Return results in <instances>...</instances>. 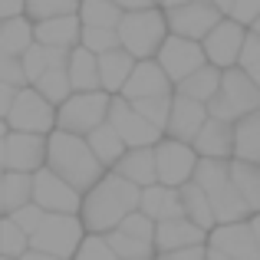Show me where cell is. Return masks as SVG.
<instances>
[{
	"label": "cell",
	"mask_w": 260,
	"mask_h": 260,
	"mask_svg": "<svg viewBox=\"0 0 260 260\" xmlns=\"http://www.w3.org/2000/svg\"><path fill=\"white\" fill-rule=\"evenodd\" d=\"M139 201H142L139 184H132L119 172H106L102 181L92 184L83 194L79 217H83L89 234H109V231H115L132 211H139Z\"/></svg>",
	"instance_id": "1"
},
{
	"label": "cell",
	"mask_w": 260,
	"mask_h": 260,
	"mask_svg": "<svg viewBox=\"0 0 260 260\" xmlns=\"http://www.w3.org/2000/svg\"><path fill=\"white\" fill-rule=\"evenodd\" d=\"M46 168H53L63 181H70L76 191H86L102 181L106 165L95 158L86 135H73L63 128H53L46 135Z\"/></svg>",
	"instance_id": "2"
},
{
	"label": "cell",
	"mask_w": 260,
	"mask_h": 260,
	"mask_svg": "<svg viewBox=\"0 0 260 260\" xmlns=\"http://www.w3.org/2000/svg\"><path fill=\"white\" fill-rule=\"evenodd\" d=\"M194 181L201 184V191L208 194L217 224L247 221L250 208L241 198L234 178H231V158H201L198 168H194Z\"/></svg>",
	"instance_id": "3"
},
{
	"label": "cell",
	"mask_w": 260,
	"mask_h": 260,
	"mask_svg": "<svg viewBox=\"0 0 260 260\" xmlns=\"http://www.w3.org/2000/svg\"><path fill=\"white\" fill-rule=\"evenodd\" d=\"M168 17L165 7L155 4L145 10H125L119 23V43L122 50H128L135 59H155L161 50V43L168 40Z\"/></svg>",
	"instance_id": "4"
},
{
	"label": "cell",
	"mask_w": 260,
	"mask_h": 260,
	"mask_svg": "<svg viewBox=\"0 0 260 260\" xmlns=\"http://www.w3.org/2000/svg\"><path fill=\"white\" fill-rule=\"evenodd\" d=\"M254 109H260V86L241 70V66L224 70L221 89H217V95L208 102V115L224 119V122H237V119H244V115H250Z\"/></svg>",
	"instance_id": "5"
},
{
	"label": "cell",
	"mask_w": 260,
	"mask_h": 260,
	"mask_svg": "<svg viewBox=\"0 0 260 260\" xmlns=\"http://www.w3.org/2000/svg\"><path fill=\"white\" fill-rule=\"evenodd\" d=\"M109 106H112V95L106 89H95V92H73L63 106L56 109V128L73 135H89L92 128H99L102 122H109Z\"/></svg>",
	"instance_id": "6"
},
{
	"label": "cell",
	"mask_w": 260,
	"mask_h": 260,
	"mask_svg": "<svg viewBox=\"0 0 260 260\" xmlns=\"http://www.w3.org/2000/svg\"><path fill=\"white\" fill-rule=\"evenodd\" d=\"M83 231H86V224L76 214H46L43 224L37 228V234L30 237V247L53 254V257H63V260H73L79 244H83Z\"/></svg>",
	"instance_id": "7"
},
{
	"label": "cell",
	"mask_w": 260,
	"mask_h": 260,
	"mask_svg": "<svg viewBox=\"0 0 260 260\" xmlns=\"http://www.w3.org/2000/svg\"><path fill=\"white\" fill-rule=\"evenodd\" d=\"M10 132H37L50 135L56 128V106L40 92L37 86H20L10 112H7Z\"/></svg>",
	"instance_id": "8"
},
{
	"label": "cell",
	"mask_w": 260,
	"mask_h": 260,
	"mask_svg": "<svg viewBox=\"0 0 260 260\" xmlns=\"http://www.w3.org/2000/svg\"><path fill=\"white\" fill-rule=\"evenodd\" d=\"M201 161V155L194 152L191 142H178V139H161L155 145V165H158V184L168 188H181V184L194 181V168Z\"/></svg>",
	"instance_id": "9"
},
{
	"label": "cell",
	"mask_w": 260,
	"mask_h": 260,
	"mask_svg": "<svg viewBox=\"0 0 260 260\" xmlns=\"http://www.w3.org/2000/svg\"><path fill=\"white\" fill-rule=\"evenodd\" d=\"M33 204H40L46 214H79L83 191H76L53 168L43 165L40 172H33Z\"/></svg>",
	"instance_id": "10"
},
{
	"label": "cell",
	"mask_w": 260,
	"mask_h": 260,
	"mask_svg": "<svg viewBox=\"0 0 260 260\" xmlns=\"http://www.w3.org/2000/svg\"><path fill=\"white\" fill-rule=\"evenodd\" d=\"M165 17H168V30H172L175 37H188V40H198V43H201V40L224 20V13L217 10L211 0H191V4L168 7Z\"/></svg>",
	"instance_id": "11"
},
{
	"label": "cell",
	"mask_w": 260,
	"mask_h": 260,
	"mask_svg": "<svg viewBox=\"0 0 260 260\" xmlns=\"http://www.w3.org/2000/svg\"><path fill=\"white\" fill-rule=\"evenodd\" d=\"M109 125L125 139L128 148H148V145H158V142L165 139V132L155 128L152 122L142 119L125 95H112V106H109Z\"/></svg>",
	"instance_id": "12"
},
{
	"label": "cell",
	"mask_w": 260,
	"mask_h": 260,
	"mask_svg": "<svg viewBox=\"0 0 260 260\" xmlns=\"http://www.w3.org/2000/svg\"><path fill=\"white\" fill-rule=\"evenodd\" d=\"M247 26L237 23V20L224 17L221 23L214 26V30L208 33V37L201 40L204 46V56H208L211 66H217V70H231V66H237V59H241V50H244V40H247Z\"/></svg>",
	"instance_id": "13"
},
{
	"label": "cell",
	"mask_w": 260,
	"mask_h": 260,
	"mask_svg": "<svg viewBox=\"0 0 260 260\" xmlns=\"http://www.w3.org/2000/svg\"><path fill=\"white\" fill-rule=\"evenodd\" d=\"M155 59L161 63V70L168 73L172 83H181L184 76H191L194 70H201V66L208 63L204 46L198 43V40L175 37V33H168V40L161 43V50H158V56H155Z\"/></svg>",
	"instance_id": "14"
},
{
	"label": "cell",
	"mask_w": 260,
	"mask_h": 260,
	"mask_svg": "<svg viewBox=\"0 0 260 260\" xmlns=\"http://www.w3.org/2000/svg\"><path fill=\"white\" fill-rule=\"evenodd\" d=\"M211 247L221 250V254L234 257V260H260V247L250 221H231V224H217L208 234Z\"/></svg>",
	"instance_id": "15"
},
{
	"label": "cell",
	"mask_w": 260,
	"mask_h": 260,
	"mask_svg": "<svg viewBox=\"0 0 260 260\" xmlns=\"http://www.w3.org/2000/svg\"><path fill=\"white\" fill-rule=\"evenodd\" d=\"M128 102L135 99H155V95H175V83L168 79V73L161 70L158 59H139L128 76L125 89H122Z\"/></svg>",
	"instance_id": "16"
},
{
	"label": "cell",
	"mask_w": 260,
	"mask_h": 260,
	"mask_svg": "<svg viewBox=\"0 0 260 260\" xmlns=\"http://www.w3.org/2000/svg\"><path fill=\"white\" fill-rule=\"evenodd\" d=\"M46 165V135L7 132V168L10 172H40Z\"/></svg>",
	"instance_id": "17"
},
{
	"label": "cell",
	"mask_w": 260,
	"mask_h": 260,
	"mask_svg": "<svg viewBox=\"0 0 260 260\" xmlns=\"http://www.w3.org/2000/svg\"><path fill=\"white\" fill-rule=\"evenodd\" d=\"M204 122H208V106L175 92V99H172V115H168V125H165V135H168V139L194 142V135L201 132Z\"/></svg>",
	"instance_id": "18"
},
{
	"label": "cell",
	"mask_w": 260,
	"mask_h": 260,
	"mask_svg": "<svg viewBox=\"0 0 260 260\" xmlns=\"http://www.w3.org/2000/svg\"><path fill=\"white\" fill-rule=\"evenodd\" d=\"M204 241H208V231L198 228L191 217H172V221L155 224V250H158V254L194 247V244H204Z\"/></svg>",
	"instance_id": "19"
},
{
	"label": "cell",
	"mask_w": 260,
	"mask_h": 260,
	"mask_svg": "<svg viewBox=\"0 0 260 260\" xmlns=\"http://www.w3.org/2000/svg\"><path fill=\"white\" fill-rule=\"evenodd\" d=\"M191 145L201 158H234V122L208 115V122L201 125Z\"/></svg>",
	"instance_id": "20"
},
{
	"label": "cell",
	"mask_w": 260,
	"mask_h": 260,
	"mask_svg": "<svg viewBox=\"0 0 260 260\" xmlns=\"http://www.w3.org/2000/svg\"><path fill=\"white\" fill-rule=\"evenodd\" d=\"M79 37H83V20H79V13L33 23V40L43 43V46H53V50H76Z\"/></svg>",
	"instance_id": "21"
},
{
	"label": "cell",
	"mask_w": 260,
	"mask_h": 260,
	"mask_svg": "<svg viewBox=\"0 0 260 260\" xmlns=\"http://www.w3.org/2000/svg\"><path fill=\"white\" fill-rule=\"evenodd\" d=\"M139 211L148 214L155 224L158 221H172V217H184V201H181V188H168V184H148L142 188V201Z\"/></svg>",
	"instance_id": "22"
},
{
	"label": "cell",
	"mask_w": 260,
	"mask_h": 260,
	"mask_svg": "<svg viewBox=\"0 0 260 260\" xmlns=\"http://www.w3.org/2000/svg\"><path fill=\"white\" fill-rule=\"evenodd\" d=\"M135 63H139V59H135L128 50H122V46L102 53L99 56V83H102V89H106L109 95H122V89H125L128 76H132Z\"/></svg>",
	"instance_id": "23"
},
{
	"label": "cell",
	"mask_w": 260,
	"mask_h": 260,
	"mask_svg": "<svg viewBox=\"0 0 260 260\" xmlns=\"http://www.w3.org/2000/svg\"><path fill=\"white\" fill-rule=\"evenodd\" d=\"M112 172H119L122 178H128L139 188H148V184L158 181V165H155V145L148 148H128L119 161H115Z\"/></svg>",
	"instance_id": "24"
},
{
	"label": "cell",
	"mask_w": 260,
	"mask_h": 260,
	"mask_svg": "<svg viewBox=\"0 0 260 260\" xmlns=\"http://www.w3.org/2000/svg\"><path fill=\"white\" fill-rule=\"evenodd\" d=\"M221 76H224V70H217V66L204 63L201 70H194L191 76H184L181 83H175V92H178V95H188V99L204 102V106H208V102L217 95V89H221Z\"/></svg>",
	"instance_id": "25"
},
{
	"label": "cell",
	"mask_w": 260,
	"mask_h": 260,
	"mask_svg": "<svg viewBox=\"0 0 260 260\" xmlns=\"http://www.w3.org/2000/svg\"><path fill=\"white\" fill-rule=\"evenodd\" d=\"M70 83H73V92H95L102 89L99 83V56L89 53L86 46H76L70 50Z\"/></svg>",
	"instance_id": "26"
},
{
	"label": "cell",
	"mask_w": 260,
	"mask_h": 260,
	"mask_svg": "<svg viewBox=\"0 0 260 260\" xmlns=\"http://www.w3.org/2000/svg\"><path fill=\"white\" fill-rule=\"evenodd\" d=\"M234 158L260 165V109L234 122Z\"/></svg>",
	"instance_id": "27"
},
{
	"label": "cell",
	"mask_w": 260,
	"mask_h": 260,
	"mask_svg": "<svg viewBox=\"0 0 260 260\" xmlns=\"http://www.w3.org/2000/svg\"><path fill=\"white\" fill-rule=\"evenodd\" d=\"M86 142H89V148L95 152V158H99L106 168H115V161H119L122 155L128 152L125 139H122V135L115 132V128L109 125V122H102L99 128H92V132L86 135Z\"/></svg>",
	"instance_id": "28"
},
{
	"label": "cell",
	"mask_w": 260,
	"mask_h": 260,
	"mask_svg": "<svg viewBox=\"0 0 260 260\" xmlns=\"http://www.w3.org/2000/svg\"><path fill=\"white\" fill-rule=\"evenodd\" d=\"M33 40V20L30 17H13V20H0V53L10 56H23Z\"/></svg>",
	"instance_id": "29"
},
{
	"label": "cell",
	"mask_w": 260,
	"mask_h": 260,
	"mask_svg": "<svg viewBox=\"0 0 260 260\" xmlns=\"http://www.w3.org/2000/svg\"><path fill=\"white\" fill-rule=\"evenodd\" d=\"M231 178H234L241 198L247 201L250 214H260V165L244 158H231Z\"/></svg>",
	"instance_id": "30"
},
{
	"label": "cell",
	"mask_w": 260,
	"mask_h": 260,
	"mask_svg": "<svg viewBox=\"0 0 260 260\" xmlns=\"http://www.w3.org/2000/svg\"><path fill=\"white\" fill-rule=\"evenodd\" d=\"M181 201H184V217H191L198 228H204V231H214L217 228L214 208H211L208 194L201 191V184H198V181L181 184Z\"/></svg>",
	"instance_id": "31"
},
{
	"label": "cell",
	"mask_w": 260,
	"mask_h": 260,
	"mask_svg": "<svg viewBox=\"0 0 260 260\" xmlns=\"http://www.w3.org/2000/svg\"><path fill=\"white\" fill-rule=\"evenodd\" d=\"M122 17H125V10H122L115 0H79V20H83V26L119 30Z\"/></svg>",
	"instance_id": "32"
},
{
	"label": "cell",
	"mask_w": 260,
	"mask_h": 260,
	"mask_svg": "<svg viewBox=\"0 0 260 260\" xmlns=\"http://www.w3.org/2000/svg\"><path fill=\"white\" fill-rule=\"evenodd\" d=\"M33 201V175L26 172H4V214H13L17 208Z\"/></svg>",
	"instance_id": "33"
},
{
	"label": "cell",
	"mask_w": 260,
	"mask_h": 260,
	"mask_svg": "<svg viewBox=\"0 0 260 260\" xmlns=\"http://www.w3.org/2000/svg\"><path fill=\"white\" fill-rule=\"evenodd\" d=\"M66 66H70V63H66ZM66 66H50V70H46L43 76L33 83V86H37L56 109L73 95V83H70V70H66Z\"/></svg>",
	"instance_id": "34"
},
{
	"label": "cell",
	"mask_w": 260,
	"mask_h": 260,
	"mask_svg": "<svg viewBox=\"0 0 260 260\" xmlns=\"http://www.w3.org/2000/svg\"><path fill=\"white\" fill-rule=\"evenodd\" d=\"M26 250H30V234L20 224H13V217H0V254L20 260Z\"/></svg>",
	"instance_id": "35"
},
{
	"label": "cell",
	"mask_w": 260,
	"mask_h": 260,
	"mask_svg": "<svg viewBox=\"0 0 260 260\" xmlns=\"http://www.w3.org/2000/svg\"><path fill=\"white\" fill-rule=\"evenodd\" d=\"M106 241H109V247L115 250L119 257H125V260H152L155 254V244H145V241H135V237H128L125 231H109L106 234Z\"/></svg>",
	"instance_id": "36"
},
{
	"label": "cell",
	"mask_w": 260,
	"mask_h": 260,
	"mask_svg": "<svg viewBox=\"0 0 260 260\" xmlns=\"http://www.w3.org/2000/svg\"><path fill=\"white\" fill-rule=\"evenodd\" d=\"M70 13H79V0H26V17L33 23L53 17H70Z\"/></svg>",
	"instance_id": "37"
},
{
	"label": "cell",
	"mask_w": 260,
	"mask_h": 260,
	"mask_svg": "<svg viewBox=\"0 0 260 260\" xmlns=\"http://www.w3.org/2000/svg\"><path fill=\"white\" fill-rule=\"evenodd\" d=\"M172 99H175V95H155V99H135L132 106H135V112H139L145 122H152L155 128L165 132L168 115H172Z\"/></svg>",
	"instance_id": "38"
},
{
	"label": "cell",
	"mask_w": 260,
	"mask_h": 260,
	"mask_svg": "<svg viewBox=\"0 0 260 260\" xmlns=\"http://www.w3.org/2000/svg\"><path fill=\"white\" fill-rule=\"evenodd\" d=\"M79 46H86L89 53L102 56L109 50H119V30H106V26H83V37H79Z\"/></svg>",
	"instance_id": "39"
},
{
	"label": "cell",
	"mask_w": 260,
	"mask_h": 260,
	"mask_svg": "<svg viewBox=\"0 0 260 260\" xmlns=\"http://www.w3.org/2000/svg\"><path fill=\"white\" fill-rule=\"evenodd\" d=\"M73 260H125V257H119L109 247L106 234H89V237H83V244H79V250H76Z\"/></svg>",
	"instance_id": "40"
},
{
	"label": "cell",
	"mask_w": 260,
	"mask_h": 260,
	"mask_svg": "<svg viewBox=\"0 0 260 260\" xmlns=\"http://www.w3.org/2000/svg\"><path fill=\"white\" fill-rule=\"evenodd\" d=\"M237 66H241L244 73H247L250 79L260 86V33L250 30L247 40H244V50H241V59H237Z\"/></svg>",
	"instance_id": "41"
},
{
	"label": "cell",
	"mask_w": 260,
	"mask_h": 260,
	"mask_svg": "<svg viewBox=\"0 0 260 260\" xmlns=\"http://www.w3.org/2000/svg\"><path fill=\"white\" fill-rule=\"evenodd\" d=\"M20 63H23V73H26V83H37L40 76H43L46 70H50V56H46V46L43 43H33L30 50L20 56Z\"/></svg>",
	"instance_id": "42"
},
{
	"label": "cell",
	"mask_w": 260,
	"mask_h": 260,
	"mask_svg": "<svg viewBox=\"0 0 260 260\" xmlns=\"http://www.w3.org/2000/svg\"><path fill=\"white\" fill-rule=\"evenodd\" d=\"M119 231H125V234L135 237V241L155 244V221H152L148 214H142V211H132V214H128L125 221L119 224Z\"/></svg>",
	"instance_id": "43"
},
{
	"label": "cell",
	"mask_w": 260,
	"mask_h": 260,
	"mask_svg": "<svg viewBox=\"0 0 260 260\" xmlns=\"http://www.w3.org/2000/svg\"><path fill=\"white\" fill-rule=\"evenodd\" d=\"M7 217H13V224H20V228H23L26 231V234H37V228H40V224H43V217H46V211L43 208H40V204H23V208H17V211H13V214H7Z\"/></svg>",
	"instance_id": "44"
},
{
	"label": "cell",
	"mask_w": 260,
	"mask_h": 260,
	"mask_svg": "<svg viewBox=\"0 0 260 260\" xmlns=\"http://www.w3.org/2000/svg\"><path fill=\"white\" fill-rule=\"evenodd\" d=\"M0 79L10 86H30L26 83V73H23V63H20V56H10V53H0Z\"/></svg>",
	"instance_id": "45"
},
{
	"label": "cell",
	"mask_w": 260,
	"mask_h": 260,
	"mask_svg": "<svg viewBox=\"0 0 260 260\" xmlns=\"http://www.w3.org/2000/svg\"><path fill=\"white\" fill-rule=\"evenodd\" d=\"M228 17L237 20V23H244L250 30V26L260 20V0H234V7H231Z\"/></svg>",
	"instance_id": "46"
},
{
	"label": "cell",
	"mask_w": 260,
	"mask_h": 260,
	"mask_svg": "<svg viewBox=\"0 0 260 260\" xmlns=\"http://www.w3.org/2000/svg\"><path fill=\"white\" fill-rule=\"evenodd\" d=\"M158 260H208V247H204V244H194V247L168 250V254H158Z\"/></svg>",
	"instance_id": "47"
},
{
	"label": "cell",
	"mask_w": 260,
	"mask_h": 260,
	"mask_svg": "<svg viewBox=\"0 0 260 260\" xmlns=\"http://www.w3.org/2000/svg\"><path fill=\"white\" fill-rule=\"evenodd\" d=\"M26 17V0H0V20Z\"/></svg>",
	"instance_id": "48"
},
{
	"label": "cell",
	"mask_w": 260,
	"mask_h": 260,
	"mask_svg": "<svg viewBox=\"0 0 260 260\" xmlns=\"http://www.w3.org/2000/svg\"><path fill=\"white\" fill-rule=\"evenodd\" d=\"M13 99H17V86H10V83H4V79H0V119H7Z\"/></svg>",
	"instance_id": "49"
},
{
	"label": "cell",
	"mask_w": 260,
	"mask_h": 260,
	"mask_svg": "<svg viewBox=\"0 0 260 260\" xmlns=\"http://www.w3.org/2000/svg\"><path fill=\"white\" fill-rule=\"evenodd\" d=\"M122 10H145V7H155V0H115Z\"/></svg>",
	"instance_id": "50"
},
{
	"label": "cell",
	"mask_w": 260,
	"mask_h": 260,
	"mask_svg": "<svg viewBox=\"0 0 260 260\" xmlns=\"http://www.w3.org/2000/svg\"><path fill=\"white\" fill-rule=\"evenodd\" d=\"M20 260H63V257H53V254H43V250H33V247H30Z\"/></svg>",
	"instance_id": "51"
},
{
	"label": "cell",
	"mask_w": 260,
	"mask_h": 260,
	"mask_svg": "<svg viewBox=\"0 0 260 260\" xmlns=\"http://www.w3.org/2000/svg\"><path fill=\"white\" fill-rule=\"evenodd\" d=\"M211 4H214L217 10L224 13V17H228V13H231V7H234V0H211Z\"/></svg>",
	"instance_id": "52"
},
{
	"label": "cell",
	"mask_w": 260,
	"mask_h": 260,
	"mask_svg": "<svg viewBox=\"0 0 260 260\" xmlns=\"http://www.w3.org/2000/svg\"><path fill=\"white\" fill-rule=\"evenodd\" d=\"M0 172H7V139H0Z\"/></svg>",
	"instance_id": "53"
},
{
	"label": "cell",
	"mask_w": 260,
	"mask_h": 260,
	"mask_svg": "<svg viewBox=\"0 0 260 260\" xmlns=\"http://www.w3.org/2000/svg\"><path fill=\"white\" fill-rule=\"evenodd\" d=\"M208 260H234V257H228V254H221V250L208 247Z\"/></svg>",
	"instance_id": "54"
},
{
	"label": "cell",
	"mask_w": 260,
	"mask_h": 260,
	"mask_svg": "<svg viewBox=\"0 0 260 260\" xmlns=\"http://www.w3.org/2000/svg\"><path fill=\"white\" fill-rule=\"evenodd\" d=\"M250 228H254V237H257V247H260V214L250 217Z\"/></svg>",
	"instance_id": "55"
},
{
	"label": "cell",
	"mask_w": 260,
	"mask_h": 260,
	"mask_svg": "<svg viewBox=\"0 0 260 260\" xmlns=\"http://www.w3.org/2000/svg\"><path fill=\"white\" fill-rule=\"evenodd\" d=\"M178 4H191V0H161V7H165V10H168V7H178Z\"/></svg>",
	"instance_id": "56"
},
{
	"label": "cell",
	"mask_w": 260,
	"mask_h": 260,
	"mask_svg": "<svg viewBox=\"0 0 260 260\" xmlns=\"http://www.w3.org/2000/svg\"><path fill=\"white\" fill-rule=\"evenodd\" d=\"M7 132H10V125H7V119H0V139H7Z\"/></svg>",
	"instance_id": "57"
},
{
	"label": "cell",
	"mask_w": 260,
	"mask_h": 260,
	"mask_svg": "<svg viewBox=\"0 0 260 260\" xmlns=\"http://www.w3.org/2000/svg\"><path fill=\"white\" fill-rule=\"evenodd\" d=\"M0 214H4V172H0Z\"/></svg>",
	"instance_id": "58"
},
{
	"label": "cell",
	"mask_w": 260,
	"mask_h": 260,
	"mask_svg": "<svg viewBox=\"0 0 260 260\" xmlns=\"http://www.w3.org/2000/svg\"><path fill=\"white\" fill-rule=\"evenodd\" d=\"M250 30H254V33H260V20H257V23H254V26H250Z\"/></svg>",
	"instance_id": "59"
},
{
	"label": "cell",
	"mask_w": 260,
	"mask_h": 260,
	"mask_svg": "<svg viewBox=\"0 0 260 260\" xmlns=\"http://www.w3.org/2000/svg\"><path fill=\"white\" fill-rule=\"evenodd\" d=\"M0 260H10V257H4V254H0Z\"/></svg>",
	"instance_id": "60"
},
{
	"label": "cell",
	"mask_w": 260,
	"mask_h": 260,
	"mask_svg": "<svg viewBox=\"0 0 260 260\" xmlns=\"http://www.w3.org/2000/svg\"><path fill=\"white\" fill-rule=\"evenodd\" d=\"M155 4H161V0H155Z\"/></svg>",
	"instance_id": "61"
}]
</instances>
